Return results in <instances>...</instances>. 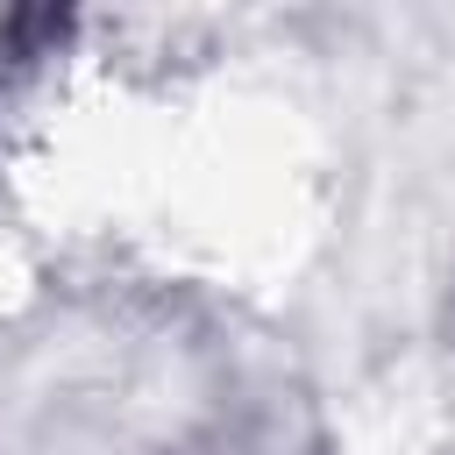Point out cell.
I'll return each mask as SVG.
<instances>
[{"label":"cell","mask_w":455,"mask_h":455,"mask_svg":"<svg viewBox=\"0 0 455 455\" xmlns=\"http://www.w3.org/2000/svg\"><path fill=\"white\" fill-rule=\"evenodd\" d=\"M71 28V0H7L0 7V50L7 64H28V57H50Z\"/></svg>","instance_id":"cell-1"}]
</instances>
